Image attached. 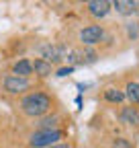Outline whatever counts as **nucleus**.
<instances>
[{"label":"nucleus","mask_w":139,"mask_h":148,"mask_svg":"<svg viewBox=\"0 0 139 148\" xmlns=\"http://www.w3.org/2000/svg\"><path fill=\"white\" fill-rule=\"evenodd\" d=\"M49 107H51V99L47 95H43V92H31L21 101V109L31 117H39V115L47 113Z\"/></svg>","instance_id":"f257e3e1"},{"label":"nucleus","mask_w":139,"mask_h":148,"mask_svg":"<svg viewBox=\"0 0 139 148\" xmlns=\"http://www.w3.org/2000/svg\"><path fill=\"white\" fill-rule=\"evenodd\" d=\"M61 138L59 130H39L31 136V146L33 148H47V146H53L57 140Z\"/></svg>","instance_id":"f03ea898"},{"label":"nucleus","mask_w":139,"mask_h":148,"mask_svg":"<svg viewBox=\"0 0 139 148\" xmlns=\"http://www.w3.org/2000/svg\"><path fill=\"white\" fill-rule=\"evenodd\" d=\"M102 29L98 27V25H90V27H86V29H82L80 31V39L86 43V45H94V43H98L100 39H102Z\"/></svg>","instance_id":"7ed1b4c3"},{"label":"nucleus","mask_w":139,"mask_h":148,"mask_svg":"<svg viewBox=\"0 0 139 148\" xmlns=\"http://www.w3.org/2000/svg\"><path fill=\"white\" fill-rule=\"evenodd\" d=\"M39 51H41V56H43V60L51 64V62H59V60L63 58L65 47H61V45H41Z\"/></svg>","instance_id":"20e7f679"},{"label":"nucleus","mask_w":139,"mask_h":148,"mask_svg":"<svg viewBox=\"0 0 139 148\" xmlns=\"http://www.w3.org/2000/svg\"><path fill=\"white\" fill-rule=\"evenodd\" d=\"M27 88H29V80L27 78H21V76H6L4 78V90L6 92L16 95V92H23Z\"/></svg>","instance_id":"39448f33"},{"label":"nucleus","mask_w":139,"mask_h":148,"mask_svg":"<svg viewBox=\"0 0 139 148\" xmlns=\"http://www.w3.org/2000/svg\"><path fill=\"white\" fill-rule=\"evenodd\" d=\"M88 10L92 16L96 18H102V16H107L109 10H111V2H107V0H90L88 2Z\"/></svg>","instance_id":"423d86ee"},{"label":"nucleus","mask_w":139,"mask_h":148,"mask_svg":"<svg viewBox=\"0 0 139 148\" xmlns=\"http://www.w3.org/2000/svg\"><path fill=\"white\" fill-rule=\"evenodd\" d=\"M115 10L119 14H133L139 6V2H131V0H117V2H113Z\"/></svg>","instance_id":"0eeeda50"},{"label":"nucleus","mask_w":139,"mask_h":148,"mask_svg":"<svg viewBox=\"0 0 139 148\" xmlns=\"http://www.w3.org/2000/svg\"><path fill=\"white\" fill-rule=\"evenodd\" d=\"M14 76H21V78H27L29 74L33 72V66H31V62L29 60H21V62H16L14 64Z\"/></svg>","instance_id":"6e6552de"},{"label":"nucleus","mask_w":139,"mask_h":148,"mask_svg":"<svg viewBox=\"0 0 139 148\" xmlns=\"http://www.w3.org/2000/svg\"><path fill=\"white\" fill-rule=\"evenodd\" d=\"M121 119H123V123L137 125V123H139V113H137L133 107H125L123 111H121Z\"/></svg>","instance_id":"1a4fd4ad"},{"label":"nucleus","mask_w":139,"mask_h":148,"mask_svg":"<svg viewBox=\"0 0 139 148\" xmlns=\"http://www.w3.org/2000/svg\"><path fill=\"white\" fill-rule=\"evenodd\" d=\"M33 70L39 74V76H49L51 74V64L45 62V60H35V64H31Z\"/></svg>","instance_id":"9d476101"},{"label":"nucleus","mask_w":139,"mask_h":148,"mask_svg":"<svg viewBox=\"0 0 139 148\" xmlns=\"http://www.w3.org/2000/svg\"><path fill=\"white\" fill-rule=\"evenodd\" d=\"M125 97H127L131 103H139V84H137V82H129V84H127Z\"/></svg>","instance_id":"9b49d317"},{"label":"nucleus","mask_w":139,"mask_h":148,"mask_svg":"<svg viewBox=\"0 0 139 148\" xmlns=\"http://www.w3.org/2000/svg\"><path fill=\"white\" fill-rule=\"evenodd\" d=\"M104 97H107L109 101H113V103H121V101L125 99V92H121V90H117V88H107Z\"/></svg>","instance_id":"f8f14e48"},{"label":"nucleus","mask_w":139,"mask_h":148,"mask_svg":"<svg viewBox=\"0 0 139 148\" xmlns=\"http://www.w3.org/2000/svg\"><path fill=\"white\" fill-rule=\"evenodd\" d=\"M74 72V68L72 66H67V68H59L57 70V76H67V74H72Z\"/></svg>","instance_id":"ddd939ff"},{"label":"nucleus","mask_w":139,"mask_h":148,"mask_svg":"<svg viewBox=\"0 0 139 148\" xmlns=\"http://www.w3.org/2000/svg\"><path fill=\"white\" fill-rule=\"evenodd\" d=\"M137 35V23H131L129 25V37H135Z\"/></svg>","instance_id":"4468645a"},{"label":"nucleus","mask_w":139,"mask_h":148,"mask_svg":"<svg viewBox=\"0 0 139 148\" xmlns=\"http://www.w3.org/2000/svg\"><path fill=\"white\" fill-rule=\"evenodd\" d=\"M47 148H70L67 144H55V146H47Z\"/></svg>","instance_id":"2eb2a0df"},{"label":"nucleus","mask_w":139,"mask_h":148,"mask_svg":"<svg viewBox=\"0 0 139 148\" xmlns=\"http://www.w3.org/2000/svg\"><path fill=\"white\" fill-rule=\"evenodd\" d=\"M113 148H117V146H113Z\"/></svg>","instance_id":"dca6fc26"}]
</instances>
